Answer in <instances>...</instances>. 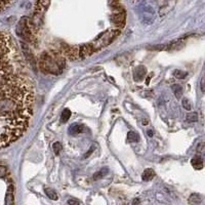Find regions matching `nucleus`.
Listing matches in <instances>:
<instances>
[{
	"mask_svg": "<svg viewBox=\"0 0 205 205\" xmlns=\"http://www.w3.org/2000/svg\"><path fill=\"white\" fill-rule=\"evenodd\" d=\"M34 86L9 34L0 32V149L26 133L33 114Z\"/></svg>",
	"mask_w": 205,
	"mask_h": 205,
	"instance_id": "1",
	"label": "nucleus"
},
{
	"mask_svg": "<svg viewBox=\"0 0 205 205\" xmlns=\"http://www.w3.org/2000/svg\"><path fill=\"white\" fill-rule=\"evenodd\" d=\"M65 66V58L56 51H45L39 58V68L46 74L61 75Z\"/></svg>",
	"mask_w": 205,
	"mask_h": 205,
	"instance_id": "2",
	"label": "nucleus"
},
{
	"mask_svg": "<svg viewBox=\"0 0 205 205\" xmlns=\"http://www.w3.org/2000/svg\"><path fill=\"white\" fill-rule=\"evenodd\" d=\"M119 34H120L119 29H110V30L106 31L105 33H102L99 36H98V38L94 40L93 42L90 43L93 51L102 49V47H106L107 45H109Z\"/></svg>",
	"mask_w": 205,
	"mask_h": 205,
	"instance_id": "3",
	"label": "nucleus"
},
{
	"mask_svg": "<svg viewBox=\"0 0 205 205\" xmlns=\"http://www.w3.org/2000/svg\"><path fill=\"white\" fill-rule=\"evenodd\" d=\"M29 18H23L18 23V34L20 35L22 38H24L25 40H28V41H34V35L33 32L31 30L30 27V23H29Z\"/></svg>",
	"mask_w": 205,
	"mask_h": 205,
	"instance_id": "4",
	"label": "nucleus"
},
{
	"mask_svg": "<svg viewBox=\"0 0 205 205\" xmlns=\"http://www.w3.org/2000/svg\"><path fill=\"white\" fill-rule=\"evenodd\" d=\"M111 21L115 24L116 26L123 27L124 24H125V13L123 12V10L115 13V15L111 18Z\"/></svg>",
	"mask_w": 205,
	"mask_h": 205,
	"instance_id": "5",
	"label": "nucleus"
},
{
	"mask_svg": "<svg viewBox=\"0 0 205 205\" xmlns=\"http://www.w3.org/2000/svg\"><path fill=\"white\" fill-rule=\"evenodd\" d=\"M146 72H147V69L144 66H139L137 68H136L134 69V80L142 81L146 76Z\"/></svg>",
	"mask_w": 205,
	"mask_h": 205,
	"instance_id": "6",
	"label": "nucleus"
},
{
	"mask_svg": "<svg viewBox=\"0 0 205 205\" xmlns=\"http://www.w3.org/2000/svg\"><path fill=\"white\" fill-rule=\"evenodd\" d=\"M85 126L83 124H79V123H75L71 125L69 127V133L71 134H77V133H81L85 131Z\"/></svg>",
	"mask_w": 205,
	"mask_h": 205,
	"instance_id": "7",
	"label": "nucleus"
},
{
	"mask_svg": "<svg viewBox=\"0 0 205 205\" xmlns=\"http://www.w3.org/2000/svg\"><path fill=\"white\" fill-rule=\"evenodd\" d=\"M154 176H155V171L151 168H147V169H145L144 172H143L142 180H145V182H149V180H152Z\"/></svg>",
	"mask_w": 205,
	"mask_h": 205,
	"instance_id": "8",
	"label": "nucleus"
},
{
	"mask_svg": "<svg viewBox=\"0 0 205 205\" xmlns=\"http://www.w3.org/2000/svg\"><path fill=\"white\" fill-rule=\"evenodd\" d=\"M191 164L195 169H202L203 168V160L200 156H196L191 160Z\"/></svg>",
	"mask_w": 205,
	"mask_h": 205,
	"instance_id": "9",
	"label": "nucleus"
},
{
	"mask_svg": "<svg viewBox=\"0 0 205 205\" xmlns=\"http://www.w3.org/2000/svg\"><path fill=\"white\" fill-rule=\"evenodd\" d=\"M201 202H202V198L199 194L194 193L189 197V203L191 205H200Z\"/></svg>",
	"mask_w": 205,
	"mask_h": 205,
	"instance_id": "10",
	"label": "nucleus"
},
{
	"mask_svg": "<svg viewBox=\"0 0 205 205\" xmlns=\"http://www.w3.org/2000/svg\"><path fill=\"white\" fill-rule=\"evenodd\" d=\"M171 89H172V91H173L175 98H176V99L182 98V96H183V88H182V86L179 85V84H173V85H171Z\"/></svg>",
	"mask_w": 205,
	"mask_h": 205,
	"instance_id": "11",
	"label": "nucleus"
},
{
	"mask_svg": "<svg viewBox=\"0 0 205 205\" xmlns=\"http://www.w3.org/2000/svg\"><path fill=\"white\" fill-rule=\"evenodd\" d=\"M44 192H45V194L47 195V197L49 199H51V200H58L59 199V196H58V194H56V192L55 190H52V189H50V188H45L44 189Z\"/></svg>",
	"mask_w": 205,
	"mask_h": 205,
	"instance_id": "12",
	"label": "nucleus"
},
{
	"mask_svg": "<svg viewBox=\"0 0 205 205\" xmlns=\"http://www.w3.org/2000/svg\"><path fill=\"white\" fill-rule=\"evenodd\" d=\"M139 134L136 133L134 131H129L127 134V141L129 143H136L139 142Z\"/></svg>",
	"mask_w": 205,
	"mask_h": 205,
	"instance_id": "13",
	"label": "nucleus"
},
{
	"mask_svg": "<svg viewBox=\"0 0 205 205\" xmlns=\"http://www.w3.org/2000/svg\"><path fill=\"white\" fill-rule=\"evenodd\" d=\"M172 74H173V76L175 78H177V79H185V78L188 76V73L185 71H182V70H174V71L172 72Z\"/></svg>",
	"mask_w": 205,
	"mask_h": 205,
	"instance_id": "14",
	"label": "nucleus"
},
{
	"mask_svg": "<svg viewBox=\"0 0 205 205\" xmlns=\"http://www.w3.org/2000/svg\"><path fill=\"white\" fill-rule=\"evenodd\" d=\"M71 117V111L69 109H65L63 113H62V117H61V122L62 123H66L69 120V118Z\"/></svg>",
	"mask_w": 205,
	"mask_h": 205,
	"instance_id": "15",
	"label": "nucleus"
},
{
	"mask_svg": "<svg viewBox=\"0 0 205 205\" xmlns=\"http://www.w3.org/2000/svg\"><path fill=\"white\" fill-rule=\"evenodd\" d=\"M108 171H109V169H108V168H102V169H101V170H99V172H96V173L93 175V180H98L102 179V177H104L105 175L108 173Z\"/></svg>",
	"mask_w": 205,
	"mask_h": 205,
	"instance_id": "16",
	"label": "nucleus"
},
{
	"mask_svg": "<svg viewBox=\"0 0 205 205\" xmlns=\"http://www.w3.org/2000/svg\"><path fill=\"white\" fill-rule=\"evenodd\" d=\"M186 120L190 123L196 122V121L198 120V115H197V113H189L187 117H186Z\"/></svg>",
	"mask_w": 205,
	"mask_h": 205,
	"instance_id": "17",
	"label": "nucleus"
},
{
	"mask_svg": "<svg viewBox=\"0 0 205 205\" xmlns=\"http://www.w3.org/2000/svg\"><path fill=\"white\" fill-rule=\"evenodd\" d=\"M5 205H13V194L12 192L7 193L5 197Z\"/></svg>",
	"mask_w": 205,
	"mask_h": 205,
	"instance_id": "18",
	"label": "nucleus"
},
{
	"mask_svg": "<svg viewBox=\"0 0 205 205\" xmlns=\"http://www.w3.org/2000/svg\"><path fill=\"white\" fill-rule=\"evenodd\" d=\"M182 105H183V107H184L186 110H188V111H190V110L192 109V104H191V102L189 101V99H186V98L183 99Z\"/></svg>",
	"mask_w": 205,
	"mask_h": 205,
	"instance_id": "19",
	"label": "nucleus"
},
{
	"mask_svg": "<svg viewBox=\"0 0 205 205\" xmlns=\"http://www.w3.org/2000/svg\"><path fill=\"white\" fill-rule=\"evenodd\" d=\"M52 148H53V152H55V155H59L62 150V146L60 143H58V142L55 143V144L52 145Z\"/></svg>",
	"mask_w": 205,
	"mask_h": 205,
	"instance_id": "20",
	"label": "nucleus"
},
{
	"mask_svg": "<svg viewBox=\"0 0 205 205\" xmlns=\"http://www.w3.org/2000/svg\"><path fill=\"white\" fill-rule=\"evenodd\" d=\"M12 4V2H6V1H0V12L3 10L4 8H6V6Z\"/></svg>",
	"mask_w": 205,
	"mask_h": 205,
	"instance_id": "21",
	"label": "nucleus"
},
{
	"mask_svg": "<svg viewBox=\"0 0 205 205\" xmlns=\"http://www.w3.org/2000/svg\"><path fill=\"white\" fill-rule=\"evenodd\" d=\"M68 204L69 205H80V202L78 201L77 199L72 198V199H69L68 200Z\"/></svg>",
	"mask_w": 205,
	"mask_h": 205,
	"instance_id": "22",
	"label": "nucleus"
},
{
	"mask_svg": "<svg viewBox=\"0 0 205 205\" xmlns=\"http://www.w3.org/2000/svg\"><path fill=\"white\" fill-rule=\"evenodd\" d=\"M200 88L201 90L203 91V92H205V77H203L201 79V82H200Z\"/></svg>",
	"mask_w": 205,
	"mask_h": 205,
	"instance_id": "23",
	"label": "nucleus"
},
{
	"mask_svg": "<svg viewBox=\"0 0 205 205\" xmlns=\"http://www.w3.org/2000/svg\"><path fill=\"white\" fill-rule=\"evenodd\" d=\"M152 76H153V73H151V74H150V76L147 78V80H146V84H147V85L150 83V79H151V77H152Z\"/></svg>",
	"mask_w": 205,
	"mask_h": 205,
	"instance_id": "24",
	"label": "nucleus"
},
{
	"mask_svg": "<svg viewBox=\"0 0 205 205\" xmlns=\"http://www.w3.org/2000/svg\"><path fill=\"white\" fill-rule=\"evenodd\" d=\"M92 151H93V147H91V149L89 150V152L88 153H86L85 155H84V158H86V157H88V156L90 155V153H92Z\"/></svg>",
	"mask_w": 205,
	"mask_h": 205,
	"instance_id": "25",
	"label": "nucleus"
},
{
	"mask_svg": "<svg viewBox=\"0 0 205 205\" xmlns=\"http://www.w3.org/2000/svg\"><path fill=\"white\" fill-rule=\"evenodd\" d=\"M139 199H134L133 202V205H139Z\"/></svg>",
	"mask_w": 205,
	"mask_h": 205,
	"instance_id": "26",
	"label": "nucleus"
},
{
	"mask_svg": "<svg viewBox=\"0 0 205 205\" xmlns=\"http://www.w3.org/2000/svg\"><path fill=\"white\" fill-rule=\"evenodd\" d=\"M153 134H154V131L153 130H151V129H150V130H148V136H153Z\"/></svg>",
	"mask_w": 205,
	"mask_h": 205,
	"instance_id": "27",
	"label": "nucleus"
},
{
	"mask_svg": "<svg viewBox=\"0 0 205 205\" xmlns=\"http://www.w3.org/2000/svg\"><path fill=\"white\" fill-rule=\"evenodd\" d=\"M143 124H144V125H147L148 122H147V121H143Z\"/></svg>",
	"mask_w": 205,
	"mask_h": 205,
	"instance_id": "28",
	"label": "nucleus"
}]
</instances>
